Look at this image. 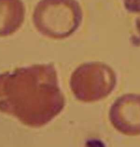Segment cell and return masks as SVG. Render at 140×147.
I'll list each match as a JSON object with an SVG mask.
<instances>
[{
	"instance_id": "obj_1",
	"label": "cell",
	"mask_w": 140,
	"mask_h": 147,
	"mask_svg": "<svg viewBox=\"0 0 140 147\" xmlns=\"http://www.w3.org/2000/svg\"><path fill=\"white\" fill-rule=\"evenodd\" d=\"M65 106L53 64L34 65L0 74V112L34 128L48 124Z\"/></svg>"
},
{
	"instance_id": "obj_4",
	"label": "cell",
	"mask_w": 140,
	"mask_h": 147,
	"mask_svg": "<svg viewBox=\"0 0 140 147\" xmlns=\"http://www.w3.org/2000/svg\"><path fill=\"white\" fill-rule=\"evenodd\" d=\"M113 126L124 135H140V95L129 94L120 97L110 110Z\"/></svg>"
},
{
	"instance_id": "obj_7",
	"label": "cell",
	"mask_w": 140,
	"mask_h": 147,
	"mask_svg": "<svg viewBox=\"0 0 140 147\" xmlns=\"http://www.w3.org/2000/svg\"><path fill=\"white\" fill-rule=\"evenodd\" d=\"M138 28H139V31H140V25H139V27H138Z\"/></svg>"
},
{
	"instance_id": "obj_2",
	"label": "cell",
	"mask_w": 140,
	"mask_h": 147,
	"mask_svg": "<svg viewBox=\"0 0 140 147\" xmlns=\"http://www.w3.org/2000/svg\"><path fill=\"white\" fill-rule=\"evenodd\" d=\"M83 11L77 0H40L32 20L41 34L54 40L69 37L78 29Z\"/></svg>"
},
{
	"instance_id": "obj_5",
	"label": "cell",
	"mask_w": 140,
	"mask_h": 147,
	"mask_svg": "<svg viewBox=\"0 0 140 147\" xmlns=\"http://www.w3.org/2000/svg\"><path fill=\"white\" fill-rule=\"evenodd\" d=\"M25 16L22 0H0V37L16 32L22 26Z\"/></svg>"
},
{
	"instance_id": "obj_6",
	"label": "cell",
	"mask_w": 140,
	"mask_h": 147,
	"mask_svg": "<svg viewBox=\"0 0 140 147\" xmlns=\"http://www.w3.org/2000/svg\"><path fill=\"white\" fill-rule=\"evenodd\" d=\"M124 6L131 13H140V0H123Z\"/></svg>"
},
{
	"instance_id": "obj_3",
	"label": "cell",
	"mask_w": 140,
	"mask_h": 147,
	"mask_svg": "<svg viewBox=\"0 0 140 147\" xmlns=\"http://www.w3.org/2000/svg\"><path fill=\"white\" fill-rule=\"evenodd\" d=\"M116 76L106 64L85 63L73 72L70 85L74 96L80 101L95 102L108 96L116 85Z\"/></svg>"
}]
</instances>
